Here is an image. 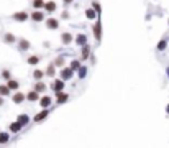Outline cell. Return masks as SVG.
Instances as JSON below:
<instances>
[{
    "label": "cell",
    "instance_id": "obj_1",
    "mask_svg": "<svg viewBox=\"0 0 169 148\" xmlns=\"http://www.w3.org/2000/svg\"><path fill=\"white\" fill-rule=\"evenodd\" d=\"M72 74H74V71L71 69V67H64L63 66V71H61V79H63V81L71 79V78H72Z\"/></svg>",
    "mask_w": 169,
    "mask_h": 148
},
{
    "label": "cell",
    "instance_id": "obj_2",
    "mask_svg": "<svg viewBox=\"0 0 169 148\" xmlns=\"http://www.w3.org/2000/svg\"><path fill=\"white\" fill-rule=\"evenodd\" d=\"M46 26H48V30H56L59 26V21L56 18H50V20H46Z\"/></svg>",
    "mask_w": 169,
    "mask_h": 148
},
{
    "label": "cell",
    "instance_id": "obj_3",
    "mask_svg": "<svg viewBox=\"0 0 169 148\" xmlns=\"http://www.w3.org/2000/svg\"><path fill=\"white\" fill-rule=\"evenodd\" d=\"M26 99H28L30 102H36L39 99V92H36L35 89H33V91H30L28 94H26Z\"/></svg>",
    "mask_w": 169,
    "mask_h": 148
},
{
    "label": "cell",
    "instance_id": "obj_4",
    "mask_svg": "<svg viewBox=\"0 0 169 148\" xmlns=\"http://www.w3.org/2000/svg\"><path fill=\"white\" fill-rule=\"evenodd\" d=\"M26 18H28L26 12H17V13H13V20H17V21H25Z\"/></svg>",
    "mask_w": 169,
    "mask_h": 148
},
{
    "label": "cell",
    "instance_id": "obj_5",
    "mask_svg": "<svg viewBox=\"0 0 169 148\" xmlns=\"http://www.w3.org/2000/svg\"><path fill=\"white\" fill-rule=\"evenodd\" d=\"M51 87H53L56 92L63 91V89H64V81H63V79H56V81L53 82V86H51Z\"/></svg>",
    "mask_w": 169,
    "mask_h": 148
},
{
    "label": "cell",
    "instance_id": "obj_6",
    "mask_svg": "<svg viewBox=\"0 0 169 148\" xmlns=\"http://www.w3.org/2000/svg\"><path fill=\"white\" fill-rule=\"evenodd\" d=\"M31 20H35V21H43L44 20V13L43 12H39V10H35L31 13Z\"/></svg>",
    "mask_w": 169,
    "mask_h": 148
},
{
    "label": "cell",
    "instance_id": "obj_7",
    "mask_svg": "<svg viewBox=\"0 0 169 148\" xmlns=\"http://www.w3.org/2000/svg\"><path fill=\"white\" fill-rule=\"evenodd\" d=\"M39 106H41L43 109L50 107V106H51V97H50V95H44V97L39 99Z\"/></svg>",
    "mask_w": 169,
    "mask_h": 148
},
{
    "label": "cell",
    "instance_id": "obj_8",
    "mask_svg": "<svg viewBox=\"0 0 169 148\" xmlns=\"http://www.w3.org/2000/svg\"><path fill=\"white\" fill-rule=\"evenodd\" d=\"M12 99H13V102H15V104H21V102H23V100L26 99V95L23 94V92H17V94H15Z\"/></svg>",
    "mask_w": 169,
    "mask_h": 148
},
{
    "label": "cell",
    "instance_id": "obj_9",
    "mask_svg": "<svg viewBox=\"0 0 169 148\" xmlns=\"http://www.w3.org/2000/svg\"><path fill=\"white\" fill-rule=\"evenodd\" d=\"M7 86H8V89H10V91H17V89L20 87V82L15 81V79H8Z\"/></svg>",
    "mask_w": 169,
    "mask_h": 148
},
{
    "label": "cell",
    "instance_id": "obj_10",
    "mask_svg": "<svg viewBox=\"0 0 169 148\" xmlns=\"http://www.w3.org/2000/svg\"><path fill=\"white\" fill-rule=\"evenodd\" d=\"M48 114H50V112H48L46 109L41 110L39 114H36V115H35V122H41V120H44L46 117H48Z\"/></svg>",
    "mask_w": 169,
    "mask_h": 148
},
{
    "label": "cell",
    "instance_id": "obj_11",
    "mask_svg": "<svg viewBox=\"0 0 169 148\" xmlns=\"http://www.w3.org/2000/svg\"><path fill=\"white\" fill-rule=\"evenodd\" d=\"M56 99H58V104H64L67 100V94H64L63 91H59L56 94Z\"/></svg>",
    "mask_w": 169,
    "mask_h": 148
},
{
    "label": "cell",
    "instance_id": "obj_12",
    "mask_svg": "<svg viewBox=\"0 0 169 148\" xmlns=\"http://www.w3.org/2000/svg\"><path fill=\"white\" fill-rule=\"evenodd\" d=\"M17 122H18V123H21V125H26V123L30 122V117L26 115V114H21V115H18Z\"/></svg>",
    "mask_w": 169,
    "mask_h": 148
},
{
    "label": "cell",
    "instance_id": "obj_13",
    "mask_svg": "<svg viewBox=\"0 0 169 148\" xmlns=\"http://www.w3.org/2000/svg\"><path fill=\"white\" fill-rule=\"evenodd\" d=\"M61 41H63L64 45H69V43L72 41V35H71V33H63V35H61Z\"/></svg>",
    "mask_w": 169,
    "mask_h": 148
},
{
    "label": "cell",
    "instance_id": "obj_14",
    "mask_svg": "<svg viewBox=\"0 0 169 148\" xmlns=\"http://www.w3.org/2000/svg\"><path fill=\"white\" fill-rule=\"evenodd\" d=\"M21 123H18V122H13V123H10V132H13V133H18V132L21 130Z\"/></svg>",
    "mask_w": 169,
    "mask_h": 148
},
{
    "label": "cell",
    "instance_id": "obj_15",
    "mask_svg": "<svg viewBox=\"0 0 169 148\" xmlns=\"http://www.w3.org/2000/svg\"><path fill=\"white\" fill-rule=\"evenodd\" d=\"M44 8L48 12H54L56 10V2H53V0H50V2H44Z\"/></svg>",
    "mask_w": 169,
    "mask_h": 148
},
{
    "label": "cell",
    "instance_id": "obj_16",
    "mask_svg": "<svg viewBox=\"0 0 169 148\" xmlns=\"http://www.w3.org/2000/svg\"><path fill=\"white\" fill-rule=\"evenodd\" d=\"M33 89H35L36 92H44V91H46V84H44V82H41V81H38Z\"/></svg>",
    "mask_w": 169,
    "mask_h": 148
},
{
    "label": "cell",
    "instance_id": "obj_17",
    "mask_svg": "<svg viewBox=\"0 0 169 148\" xmlns=\"http://www.w3.org/2000/svg\"><path fill=\"white\" fill-rule=\"evenodd\" d=\"M76 43H77L79 46H84V45H87V36H85V35H79L77 38H76Z\"/></svg>",
    "mask_w": 169,
    "mask_h": 148
},
{
    "label": "cell",
    "instance_id": "obj_18",
    "mask_svg": "<svg viewBox=\"0 0 169 148\" xmlns=\"http://www.w3.org/2000/svg\"><path fill=\"white\" fill-rule=\"evenodd\" d=\"M54 67H56V66H54V64H48V69H46V76H50V78H53V76H54V74H56V71H54Z\"/></svg>",
    "mask_w": 169,
    "mask_h": 148
},
{
    "label": "cell",
    "instance_id": "obj_19",
    "mask_svg": "<svg viewBox=\"0 0 169 148\" xmlns=\"http://www.w3.org/2000/svg\"><path fill=\"white\" fill-rule=\"evenodd\" d=\"M33 7H35V10L43 8L44 7V0H33Z\"/></svg>",
    "mask_w": 169,
    "mask_h": 148
},
{
    "label": "cell",
    "instance_id": "obj_20",
    "mask_svg": "<svg viewBox=\"0 0 169 148\" xmlns=\"http://www.w3.org/2000/svg\"><path fill=\"white\" fill-rule=\"evenodd\" d=\"M28 48H30L28 40H20V49H28Z\"/></svg>",
    "mask_w": 169,
    "mask_h": 148
},
{
    "label": "cell",
    "instance_id": "obj_21",
    "mask_svg": "<svg viewBox=\"0 0 169 148\" xmlns=\"http://www.w3.org/2000/svg\"><path fill=\"white\" fill-rule=\"evenodd\" d=\"M8 94H10L8 86H0V95H8Z\"/></svg>",
    "mask_w": 169,
    "mask_h": 148
},
{
    "label": "cell",
    "instance_id": "obj_22",
    "mask_svg": "<svg viewBox=\"0 0 169 148\" xmlns=\"http://www.w3.org/2000/svg\"><path fill=\"white\" fill-rule=\"evenodd\" d=\"M79 67H81V63H79L77 59H72V61H71V69H72V71L79 69Z\"/></svg>",
    "mask_w": 169,
    "mask_h": 148
},
{
    "label": "cell",
    "instance_id": "obj_23",
    "mask_svg": "<svg viewBox=\"0 0 169 148\" xmlns=\"http://www.w3.org/2000/svg\"><path fill=\"white\" fill-rule=\"evenodd\" d=\"M43 76H44V73H43V71H39V69H36L35 73H33V78H35L36 81H39V79H41Z\"/></svg>",
    "mask_w": 169,
    "mask_h": 148
},
{
    "label": "cell",
    "instance_id": "obj_24",
    "mask_svg": "<svg viewBox=\"0 0 169 148\" xmlns=\"http://www.w3.org/2000/svg\"><path fill=\"white\" fill-rule=\"evenodd\" d=\"M39 63V58L38 56H30L28 58V64H31V66H35V64Z\"/></svg>",
    "mask_w": 169,
    "mask_h": 148
},
{
    "label": "cell",
    "instance_id": "obj_25",
    "mask_svg": "<svg viewBox=\"0 0 169 148\" xmlns=\"http://www.w3.org/2000/svg\"><path fill=\"white\" fill-rule=\"evenodd\" d=\"M85 17L87 18H95V10H92V8H87V10H85Z\"/></svg>",
    "mask_w": 169,
    "mask_h": 148
},
{
    "label": "cell",
    "instance_id": "obj_26",
    "mask_svg": "<svg viewBox=\"0 0 169 148\" xmlns=\"http://www.w3.org/2000/svg\"><path fill=\"white\" fill-rule=\"evenodd\" d=\"M54 66H58V67H63L64 66V59L61 56H58L56 58V61H54Z\"/></svg>",
    "mask_w": 169,
    "mask_h": 148
},
{
    "label": "cell",
    "instance_id": "obj_27",
    "mask_svg": "<svg viewBox=\"0 0 169 148\" xmlns=\"http://www.w3.org/2000/svg\"><path fill=\"white\" fill-rule=\"evenodd\" d=\"M94 32H95V38L100 40V23H97V25L94 26Z\"/></svg>",
    "mask_w": 169,
    "mask_h": 148
},
{
    "label": "cell",
    "instance_id": "obj_28",
    "mask_svg": "<svg viewBox=\"0 0 169 148\" xmlns=\"http://www.w3.org/2000/svg\"><path fill=\"white\" fill-rule=\"evenodd\" d=\"M4 40H5V41H7V43H13V41H15V36L12 35V33H7Z\"/></svg>",
    "mask_w": 169,
    "mask_h": 148
},
{
    "label": "cell",
    "instance_id": "obj_29",
    "mask_svg": "<svg viewBox=\"0 0 169 148\" xmlns=\"http://www.w3.org/2000/svg\"><path fill=\"white\" fill-rule=\"evenodd\" d=\"M8 133H0V143H7L8 141Z\"/></svg>",
    "mask_w": 169,
    "mask_h": 148
},
{
    "label": "cell",
    "instance_id": "obj_30",
    "mask_svg": "<svg viewBox=\"0 0 169 148\" xmlns=\"http://www.w3.org/2000/svg\"><path fill=\"white\" fill-rule=\"evenodd\" d=\"M2 78L8 81V79H12V73L10 71H2Z\"/></svg>",
    "mask_w": 169,
    "mask_h": 148
},
{
    "label": "cell",
    "instance_id": "obj_31",
    "mask_svg": "<svg viewBox=\"0 0 169 148\" xmlns=\"http://www.w3.org/2000/svg\"><path fill=\"white\" fill-rule=\"evenodd\" d=\"M89 51H90V49H89V46L84 45V49H82V58H84V59L89 56Z\"/></svg>",
    "mask_w": 169,
    "mask_h": 148
},
{
    "label": "cell",
    "instance_id": "obj_32",
    "mask_svg": "<svg viewBox=\"0 0 169 148\" xmlns=\"http://www.w3.org/2000/svg\"><path fill=\"white\" fill-rule=\"evenodd\" d=\"M85 73H87V69H85V67H79V76H81V78H84Z\"/></svg>",
    "mask_w": 169,
    "mask_h": 148
},
{
    "label": "cell",
    "instance_id": "obj_33",
    "mask_svg": "<svg viewBox=\"0 0 169 148\" xmlns=\"http://www.w3.org/2000/svg\"><path fill=\"white\" fill-rule=\"evenodd\" d=\"M92 7H94V10H95V12H100V5L97 4V2H94V5H92Z\"/></svg>",
    "mask_w": 169,
    "mask_h": 148
},
{
    "label": "cell",
    "instance_id": "obj_34",
    "mask_svg": "<svg viewBox=\"0 0 169 148\" xmlns=\"http://www.w3.org/2000/svg\"><path fill=\"white\" fill-rule=\"evenodd\" d=\"M158 48H159V49H164V48H166V41H164V40H162V41L159 43V46H158Z\"/></svg>",
    "mask_w": 169,
    "mask_h": 148
},
{
    "label": "cell",
    "instance_id": "obj_35",
    "mask_svg": "<svg viewBox=\"0 0 169 148\" xmlns=\"http://www.w3.org/2000/svg\"><path fill=\"white\" fill-rule=\"evenodd\" d=\"M63 2H64V4H67V5H69V4H72V0H63Z\"/></svg>",
    "mask_w": 169,
    "mask_h": 148
},
{
    "label": "cell",
    "instance_id": "obj_36",
    "mask_svg": "<svg viewBox=\"0 0 169 148\" xmlns=\"http://www.w3.org/2000/svg\"><path fill=\"white\" fill-rule=\"evenodd\" d=\"M2 104H4V100H2V97H0V106H2Z\"/></svg>",
    "mask_w": 169,
    "mask_h": 148
},
{
    "label": "cell",
    "instance_id": "obj_37",
    "mask_svg": "<svg viewBox=\"0 0 169 148\" xmlns=\"http://www.w3.org/2000/svg\"><path fill=\"white\" fill-rule=\"evenodd\" d=\"M168 114H169V106H168Z\"/></svg>",
    "mask_w": 169,
    "mask_h": 148
}]
</instances>
